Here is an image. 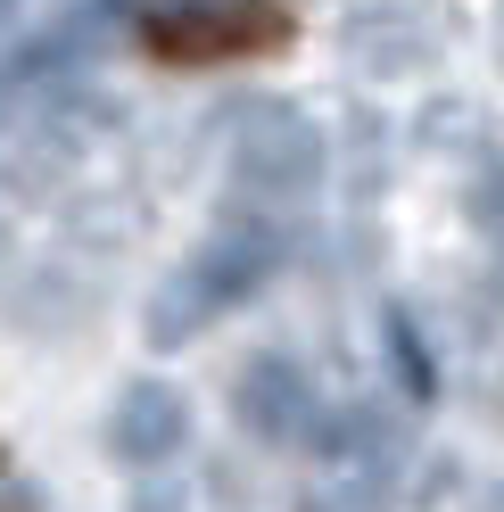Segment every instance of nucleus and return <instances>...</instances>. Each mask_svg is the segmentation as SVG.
<instances>
[{
	"label": "nucleus",
	"mask_w": 504,
	"mask_h": 512,
	"mask_svg": "<svg viewBox=\"0 0 504 512\" xmlns=\"http://www.w3.org/2000/svg\"><path fill=\"white\" fill-rule=\"evenodd\" d=\"M323 124L290 100H248L232 108V182L248 190L257 207H290V199H314L323 190Z\"/></svg>",
	"instance_id": "nucleus-2"
},
{
	"label": "nucleus",
	"mask_w": 504,
	"mask_h": 512,
	"mask_svg": "<svg viewBox=\"0 0 504 512\" xmlns=\"http://www.w3.org/2000/svg\"><path fill=\"white\" fill-rule=\"evenodd\" d=\"M281 256H290V232H281L265 207H232L166 281H157V298H149V314H141L149 347H182V339H199L215 314L248 306V298L281 273Z\"/></svg>",
	"instance_id": "nucleus-1"
},
{
	"label": "nucleus",
	"mask_w": 504,
	"mask_h": 512,
	"mask_svg": "<svg viewBox=\"0 0 504 512\" xmlns=\"http://www.w3.org/2000/svg\"><path fill=\"white\" fill-rule=\"evenodd\" d=\"M182 438H191V405H182V389H166V380H133V389L116 397V413H108V446L133 471L174 463Z\"/></svg>",
	"instance_id": "nucleus-5"
},
{
	"label": "nucleus",
	"mask_w": 504,
	"mask_h": 512,
	"mask_svg": "<svg viewBox=\"0 0 504 512\" xmlns=\"http://www.w3.org/2000/svg\"><path fill=\"white\" fill-rule=\"evenodd\" d=\"M141 512H174V496H149V504H141Z\"/></svg>",
	"instance_id": "nucleus-9"
},
{
	"label": "nucleus",
	"mask_w": 504,
	"mask_h": 512,
	"mask_svg": "<svg viewBox=\"0 0 504 512\" xmlns=\"http://www.w3.org/2000/svg\"><path fill=\"white\" fill-rule=\"evenodd\" d=\"M116 9L157 25V34H215V25L257 17V0H116Z\"/></svg>",
	"instance_id": "nucleus-7"
},
{
	"label": "nucleus",
	"mask_w": 504,
	"mask_h": 512,
	"mask_svg": "<svg viewBox=\"0 0 504 512\" xmlns=\"http://www.w3.org/2000/svg\"><path fill=\"white\" fill-rule=\"evenodd\" d=\"M471 223L504 248V157H488V166L471 174Z\"/></svg>",
	"instance_id": "nucleus-8"
},
{
	"label": "nucleus",
	"mask_w": 504,
	"mask_h": 512,
	"mask_svg": "<svg viewBox=\"0 0 504 512\" xmlns=\"http://www.w3.org/2000/svg\"><path fill=\"white\" fill-rule=\"evenodd\" d=\"M381 356H389V380H397L414 405L438 397V364H430V339H422V323H414V306H389V314H381Z\"/></svg>",
	"instance_id": "nucleus-6"
},
{
	"label": "nucleus",
	"mask_w": 504,
	"mask_h": 512,
	"mask_svg": "<svg viewBox=\"0 0 504 512\" xmlns=\"http://www.w3.org/2000/svg\"><path fill=\"white\" fill-rule=\"evenodd\" d=\"M488 512H504V488H496V496H488Z\"/></svg>",
	"instance_id": "nucleus-10"
},
{
	"label": "nucleus",
	"mask_w": 504,
	"mask_h": 512,
	"mask_svg": "<svg viewBox=\"0 0 504 512\" xmlns=\"http://www.w3.org/2000/svg\"><path fill=\"white\" fill-rule=\"evenodd\" d=\"M232 413H240V430L257 438V446H298V438H314V422H323V405H314L298 356H281V347H265V356L240 364Z\"/></svg>",
	"instance_id": "nucleus-4"
},
{
	"label": "nucleus",
	"mask_w": 504,
	"mask_h": 512,
	"mask_svg": "<svg viewBox=\"0 0 504 512\" xmlns=\"http://www.w3.org/2000/svg\"><path fill=\"white\" fill-rule=\"evenodd\" d=\"M438 9L430 0H356L348 25H339V50H348V67L372 75V83H397V75H422L438 58Z\"/></svg>",
	"instance_id": "nucleus-3"
}]
</instances>
